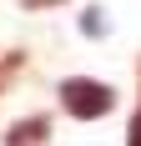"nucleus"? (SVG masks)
Here are the masks:
<instances>
[{
    "label": "nucleus",
    "mask_w": 141,
    "mask_h": 146,
    "mask_svg": "<svg viewBox=\"0 0 141 146\" xmlns=\"http://www.w3.org/2000/svg\"><path fill=\"white\" fill-rule=\"evenodd\" d=\"M5 146H51V116H25L5 131Z\"/></svg>",
    "instance_id": "obj_2"
},
{
    "label": "nucleus",
    "mask_w": 141,
    "mask_h": 146,
    "mask_svg": "<svg viewBox=\"0 0 141 146\" xmlns=\"http://www.w3.org/2000/svg\"><path fill=\"white\" fill-rule=\"evenodd\" d=\"M25 10H45V5H61V0H20Z\"/></svg>",
    "instance_id": "obj_6"
},
{
    "label": "nucleus",
    "mask_w": 141,
    "mask_h": 146,
    "mask_svg": "<svg viewBox=\"0 0 141 146\" xmlns=\"http://www.w3.org/2000/svg\"><path fill=\"white\" fill-rule=\"evenodd\" d=\"M20 71H25V56H20V50H10V56H0V91L10 86V81H15Z\"/></svg>",
    "instance_id": "obj_4"
},
{
    "label": "nucleus",
    "mask_w": 141,
    "mask_h": 146,
    "mask_svg": "<svg viewBox=\"0 0 141 146\" xmlns=\"http://www.w3.org/2000/svg\"><path fill=\"white\" fill-rule=\"evenodd\" d=\"M56 96H61V111L76 121H101L116 111V86H106L96 76H66L56 86Z\"/></svg>",
    "instance_id": "obj_1"
},
{
    "label": "nucleus",
    "mask_w": 141,
    "mask_h": 146,
    "mask_svg": "<svg viewBox=\"0 0 141 146\" xmlns=\"http://www.w3.org/2000/svg\"><path fill=\"white\" fill-rule=\"evenodd\" d=\"M81 35H96V40H101V35H111L106 10H86V15H81Z\"/></svg>",
    "instance_id": "obj_3"
},
{
    "label": "nucleus",
    "mask_w": 141,
    "mask_h": 146,
    "mask_svg": "<svg viewBox=\"0 0 141 146\" xmlns=\"http://www.w3.org/2000/svg\"><path fill=\"white\" fill-rule=\"evenodd\" d=\"M126 146H141V101H136V116H131V126H126Z\"/></svg>",
    "instance_id": "obj_5"
}]
</instances>
